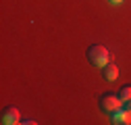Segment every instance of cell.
Returning <instances> with one entry per match:
<instances>
[{
	"instance_id": "cell-7",
	"label": "cell",
	"mask_w": 131,
	"mask_h": 125,
	"mask_svg": "<svg viewBox=\"0 0 131 125\" xmlns=\"http://www.w3.org/2000/svg\"><path fill=\"white\" fill-rule=\"evenodd\" d=\"M123 106H125V108H127V111H129V113H131V100H127V102H125V104H123Z\"/></svg>"
},
{
	"instance_id": "cell-5",
	"label": "cell",
	"mask_w": 131,
	"mask_h": 125,
	"mask_svg": "<svg viewBox=\"0 0 131 125\" xmlns=\"http://www.w3.org/2000/svg\"><path fill=\"white\" fill-rule=\"evenodd\" d=\"M102 75H104V79H106V81H114V79L119 77V67L110 60L106 67H102Z\"/></svg>"
},
{
	"instance_id": "cell-3",
	"label": "cell",
	"mask_w": 131,
	"mask_h": 125,
	"mask_svg": "<svg viewBox=\"0 0 131 125\" xmlns=\"http://www.w3.org/2000/svg\"><path fill=\"white\" fill-rule=\"evenodd\" d=\"M110 119H112L114 125H127V123H131V113L127 111L125 106H121L114 113H110Z\"/></svg>"
},
{
	"instance_id": "cell-8",
	"label": "cell",
	"mask_w": 131,
	"mask_h": 125,
	"mask_svg": "<svg viewBox=\"0 0 131 125\" xmlns=\"http://www.w3.org/2000/svg\"><path fill=\"white\" fill-rule=\"evenodd\" d=\"M108 2H112V4H121L123 0H108Z\"/></svg>"
},
{
	"instance_id": "cell-4",
	"label": "cell",
	"mask_w": 131,
	"mask_h": 125,
	"mask_svg": "<svg viewBox=\"0 0 131 125\" xmlns=\"http://www.w3.org/2000/svg\"><path fill=\"white\" fill-rule=\"evenodd\" d=\"M2 123H4V125H17V123H21L19 111H17L15 106L4 108V113H2Z\"/></svg>"
},
{
	"instance_id": "cell-1",
	"label": "cell",
	"mask_w": 131,
	"mask_h": 125,
	"mask_svg": "<svg viewBox=\"0 0 131 125\" xmlns=\"http://www.w3.org/2000/svg\"><path fill=\"white\" fill-rule=\"evenodd\" d=\"M88 58H90V62H92L94 67L102 69V67H106L108 62L112 60V54L104 48V46L94 44V46H90V48H88Z\"/></svg>"
},
{
	"instance_id": "cell-6",
	"label": "cell",
	"mask_w": 131,
	"mask_h": 125,
	"mask_svg": "<svg viewBox=\"0 0 131 125\" xmlns=\"http://www.w3.org/2000/svg\"><path fill=\"white\" fill-rule=\"evenodd\" d=\"M119 98L123 100V104H125L127 100H131V86H123V88L119 90Z\"/></svg>"
},
{
	"instance_id": "cell-2",
	"label": "cell",
	"mask_w": 131,
	"mask_h": 125,
	"mask_svg": "<svg viewBox=\"0 0 131 125\" xmlns=\"http://www.w3.org/2000/svg\"><path fill=\"white\" fill-rule=\"evenodd\" d=\"M100 106H102L104 113H114L117 108L123 106V100L119 98V94L108 92V94H102V96H100Z\"/></svg>"
}]
</instances>
